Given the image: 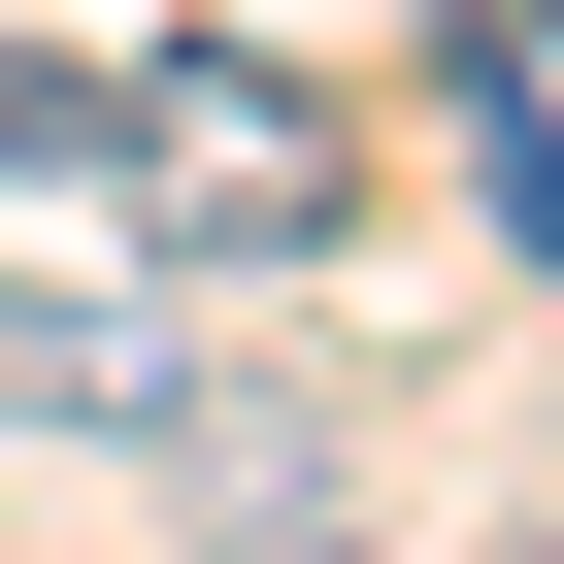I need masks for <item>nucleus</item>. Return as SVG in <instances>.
I'll use <instances>...</instances> for the list:
<instances>
[{
    "label": "nucleus",
    "instance_id": "nucleus-3",
    "mask_svg": "<svg viewBox=\"0 0 564 564\" xmlns=\"http://www.w3.org/2000/svg\"><path fill=\"white\" fill-rule=\"evenodd\" d=\"M34 199H100V67H0V232Z\"/></svg>",
    "mask_w": 564,
    "mask_h": 564
},
{
    "label": "nucleus",
    "instance_id": "nucleus-1",
    "mask_svg": "<svg viewBox=\"0 0 564 564\" xmlns=\"http://www.w3.org/2000/svg\"><path fill=\"white\" fill-rule=\"evenodd\" d=\"M100 199L199 265V300H232V265H333V199H366V133L300 100V67H232V34H166V67H100Z\"/></svg>",
    "mask_w": 564,
    "mask_h": 564
},
{
    "label": "nucleus",
    "instance_id": "nucleus-2",
    "mask_svg": "<svg viewBox=\"0 0 564 564\" xmlns=\"http://www.w3.org/2000/svg\"><path fill=\"white\" fill-rule=\"evenodd\" d=\"M199 399V333L166 300H100V265H0V432H166Z\"/></svg>",
    "mask_w": 564,
    "mask_h": 564
},
{
    "label": "nucleus",
    "instance_id": "nucleus-4",
    "mask_svg": "<svg viewBox=\"0 0 564 564\" xmlns=\"http://www.w3.org/2000/svg\"><path fill=\"white\" fill-rule=\"evenodd\" d=\"M265 564H366V531H333V498H300V531H265Z\"/></svg>",
    "mask_w": 564,
    "mask_h": 564
}]
</instances>
